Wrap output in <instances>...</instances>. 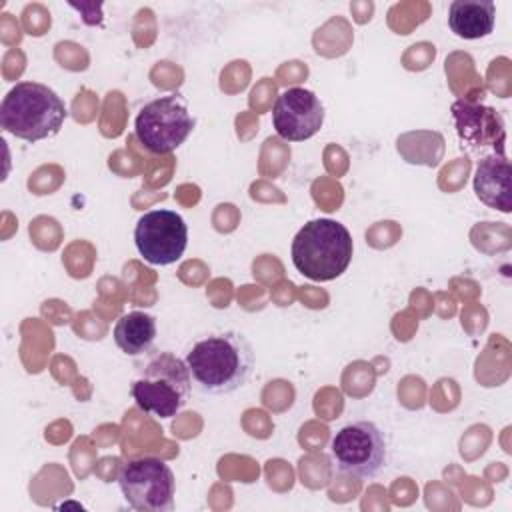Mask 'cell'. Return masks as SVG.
<instances>
[{
    "label": "cell",
    "mask_w": 512,
    "mask_h": 512,
    "mask_svg": "<svg viewBox=\"0 0 512 512\" xmlns=\"http://www.w3.org/2000/svg\"><path fill=\"white\" fill-rule=\"evenodd\" d=\"M184 360L196 388L210 396H224L242 388L256 364L252 344L236 330L198 340Z\"/></svg>",
    "instance_id": "6da1fadb"
},
{
    "label": "cell",
    "mask_w": 512,
    "mask_h": 512,
    "mask_svg": "<svg viewBox=\"0 0 512 512\" xmlns=\"http://www.w3.org/2000/svg\"><path fill=\"white\" fill-rule=\"evenodd\" d=\"M138 374L132 380L130 394L136 406L158 418L176 416L188 402L192 390V376L186 360L168 350H154L146 354Z\"/></svg>",
    "instance_id": "7a4b0ae2"
},
{
    "label": "cell",
    "mask_w": 512,
    "mask_h": 512,
    "mask_svg": "<svg viewBox=\"0 0 512 512\" xmlns=\"http://www.w3.org/2000/svg\"><path fill=\"white\" fill-rule=\"evenodd\" d=\"M62 98L40 82H18L0 104V126L26 142H40L60 132L66 120Z\"/></svg>",
    "instance_id": "3957f363"
},
{
    "label": "cell",
    "mask_w": 512,
    "mask_h": 512,
    "mask_svg": "<svg viewBox=\"0 0 512 512\" xmlns=\"http://www.w3.org/2000/svg\"><path fill=\"white\" fill-rule=\"evenodd\" d=\"M354 252L352 234L332 218H316L306 222L292 240L294 268L314 280L328 282L346 272Z\"/></svg>",
    "instance_id": "277c9868"
},
{
    "label": "cell",
    "mask_w": 512,
    "mask_h": 512,
    "mask_svg": "<svg viewBox=\"0 0 512 512\" xmlns=\"http://www.w3.org/2000/svg\"><path fill=\"white\" fill-rule=\"evenodd\" d=\"M194 126L196 120L180 94H166L146 102L134 120L136 138L152 154L176 150L192 134Z\"/></svg>",
    "instance_id": "5b68a950"
},
{
    "label": "cell",
    "mask_w": 512,
    "mask_h": 512,
    "mask_svg": "<svg viewBox=\"0 0 512 512\" xmlns=\"http://www.w3.org/2000/svg\"><path fill=\"white\" fill-rule=\"evenodd\" d=\"M116 482L126 504L138 512H170L174 508V472L156 456L128 460L120 468Z\"/></svg>",
    "instance_id": "8992f818"
},
{
    "label": "cell",
    "mask_w": 512,
    "mask_h": 512,
    "mask_svg": "<svg viewBox=\"0 0 512 512\" xmlns=\"http://www.w3.org/2000/svg\"><path fill=\"white\" fill-rule=\"evenodd\" d=\"M330 454L342 474L374 478L388 462V442L372 420H356L332 436Z\"/></svg>",
    "instance_id": "52a82bcc"
},
{
    "label": "cell",
    "mask_w": 512,
    "mask_h": 512,
    "mask_svg": "<svg viewBox=\"0 0 512 512\" xmlns=\"http://www.w3.org/2000/svg\"><path fill=\"white\" fill-rule=\"evenodd\" d=\"M134 244L148 264L170 266L186 252L188 224L176 210L144 212L134 226Z\"/></svg>",
    "instance_id": "ba28073f"
},
{
    "label": "cell",
    "mask_w": 512,
    "mask_h": 512,
    "mask_svg": "<svg viewBox=\"0 0 512 512\" xmlns=\"http://www.w3.org/2000/svg\"><path fill=\"white\" fill-rule=\"evenodd\" d=\"M272 124L280 138L288 142H304L322 128L324 104L312 90L300 86L286 88L276 96Z\"/></svg>",
    "instance_id": "9c48e42d"
},
{
    "label": "cell",
    "mask_w": 512,
    "mask_h": 512,
    "mask_svg": "<svg viewBox=\"0 0 512 512\" xmlns=\"http://www.w3.org/2000/svg\"><path fill=\"white\" fill-rule=\"evenodd\" d=\"M450 112H452L462 146H468L472 150H482L486 146H492L496 154H506L504 152V142H506L504 118L494 108L468 102V100H456Z\"/></svg>",
    "instance_id": "30bf717a"
},
{
    "label": "cell",
    "mask_w": 512,
    "mask_h": 512,
    "mask_svg": "<svg viewBox=\"0 0 512 512\" xmlns=\"http://www.w3.org/2000/svg\"><path fill=\"white\" fill-rule=\"evenodd\" d=\"M472 186L482 204L508 214L512 210V170L506 154L484 156L476 166Z\"/></svg>",
    "instance_id": "8fae6325"
},
{
    "label": "cell",
    "mask_w": 512,
    "mask_h": 512,
    "mask_svg": "<svg viewBox=\"0 0 512 512\" xmlns=\"http://www.w3.org/2000/svg\"><path fill=\"white\" fill-rule=\"evenodd\" d=\"M496 4L492 0H454L448 8L450 30L464 40H478L494 30Z\"/></svg>",
    "instance_id": "7c38bea8"
},
{
    "label": "cell",
    "mask_w": 512,
    "mask_h": 512,
    "mask_svg": "<svg viewBox=\"0 0 512 512\" xmlns=\"http://www.w3.org/2000/svg\"><path fill=\"white\" fill-rule=\"evenodd\" d=\"M156 318L148 312H128L114 324V342L126 356H146L156 342Z\"/></svg>",
    "instance_id": "4fadbf2b"
}]
</instances>
